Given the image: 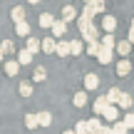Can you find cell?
<instances>
[{"instance_id": "83f0119b", "label": "cell", "mask_w": 134, "mask_h": 134, "mask_svg": "<svg viewBox=\"0 0 134 134\" xmlns=\"http://www.w3.org/2000/svg\"><path fill=\"white\" fill-rule=\"evenodd\" d=\"M127 132H129V129H127L124 122H117V124L112 127V134H127Z\"/></svg>"}, {"instance_id": "30bf717a", "label": "cell", "mask_w": 134, "mask_h": 134, "mask_svg": "<svg viewBox=\"0 0 134 134\" xmlns=\"http://www.w3.org/2000/svg\"><path fill=\"white\" fill-rule=\"evenodd\" d=\"M18 62H20V65H30V62H32V52H30L27 47L20 50V52H18Z\"/></svg>"}, {"instance_id": "cb8c5ba5", "label": "cell", "mask_w": 134, "mask_h": 134, "mask_svg": "<svg viewBox=\"0 0 134 134\" xmlns=\"http://www.w3.org/2000/svg\"><path fill=\"white\" fill-rule=\"evenodd\" d=\"M87 55H99V40H94V42H87Z\"/></svg>"}, {"instance_id": "3957f363", "label": "cell", "mask_w": 134, "mask_h": 134, "mask_svg": "<svg viewBox=\"0 0 134 134\" xmlns=\"http://www.w3.org/2000/svg\"><path fill=\"white\" fill-rule=\"evenodd\" d=\"M97 60H99L102 65H109L112 62V47H104V45L99 42V55H97Z\"/></svg>"}, {"instance_id": "6da1fadb", "label": "cell", "mask_w": 134, "mask_h": 134, "mask_svg": "<svg viewBox=\"0 0 134 134\" xmlns=\"http://www.w3.org/2000/svg\"><path fill=\"white\" fill-rule=\"evenodd\" d=\"M109 104H112V102L107 99V94H102V97H97V102L92 104V109H94V114H99V117H102V112H104Z\"/></svg>"}, {"instance_id": "1f68e13d", "label": "cell", "mask_w": 134, "mask_h": 134, "mask_svg": "<svg viewBox=\"0 0 134 134\" xmlns=\"http://www.w3.org/2000/svg\"><path fill=\"white\" fill-rule=\"evenodd\" d=\"M45 77H47V72H45V67H37V70H35V80H37V82H42Z\"/></svg>"}, {"instance_id": "277c9868", "label": "cell", "mask_w": 134, "mask_h": 134, "mask_svg": "<svg viewBox=\"0 0 134 134\" xmlns=\"http://www.w3.org/2000/svg\"><path fill=\"white\" fill-rule=\"evenodd\" d=\"M102 30H104V32H114V30H117L114 15H104V18H102Z\"/></svg>"}, {"instance_id": "f1b7e54d", "label": "cell", "mask_w": 134, "mask_h": 134, "mask_svg": "<svg viewBox=\"0 0 134 134\" xmlns=\"http://www.w3.org/2000/svg\"><path fill=\"white\" fill-rule=\"evenodd\" d=\"M87 3L94 8V13H104V0H87Z\"/></svg>"}, {"instance_id": "44dd1931", "label": "cell", "mask_w": 134, "mask_h": 134, "mask_svg": "<svg viewBox=\"0 0 134 134\" xmlns=\"http://www.w3.org/2000/svg\"><path fill=\"white\" fill-rule=\"evenodd\" d=\"M99 42L104 45V47H114V45H117V42H114V32H104V37H102Z\"/></svg>"}, {"instance_id": "9c48e42d", "label": "cell", "mask_w": 134, "mask_h": 134, "mask_svg": "<svg viewBox=\"0 0 134 134\" xmlns=\"http://www.w3.org/2000/svg\"><path fill=\"white\" fill-rule=\"evenodd\" d=\"M40 50H45V52H55V50H57V40H52V37L42 40V42H40Z\"/></svg>"}, {"instance_id": "8992f818", "label": "cell", "mask_w": 134, "mask_h": 134, "mask_svg": "<svg viewBox=\"0 0 134 134\" xmlns=\"http://www.w3.org/2000/svg\"><path fill=\"white\" fill-rule=\"evenodd\" d=\"M87 124H90V134H99V132H102V127H104L99 117H92V119H87Z\"/></svg>"}, {"instance_id": "7a4b0ae2", "label": "cell", "mask_w": 134, "mask_h": 134, "mask_svg": "<svg viewBox=\"0 0 134 134\" xmlns=\"http://www.w3.org/2000/svg\"><path fill=\"white\" fill-rule=\"evenodd\" d=\"M97 87H99V77H97L94 72L85 75V90H87V92H92V90H97Z\"/></svg>"}, {"instance_id": "5bb4252c", "label": "cell", "mask_w": 134, "mask_h": 134, "mask_svg": "<svg viewBox=\"0 0 134 134\" xmlns=\"http://www.w3.org/2000/svg\"><path fill=\"white\" fill-rule=\"evenodd\" d=\"M82 50H85L82 40H70V55H82Z\"/></svg>"}, {"instance_id": "f546056e", "label": "cell", "mask_w": 134, "mask_h": 134, "mask_svg": "<svg viewBox=\"0 0 134 134\" xmlns=\"http://www.w3.org/2000/svg\"><path fill=\"white\" fill-rule=\"evenodd\" d=\"M13 20H15V23H23V20H25V10L23 8H15L13 10Z\"/></svg>"}, {"instance_id": "d6986e66", "label": "cell", "mask_w": 134, "mask_h": 134, "mask_svg": "<svg viewBox=\"0 0 134 134\" xmlns=\"http://www.w3.org/2000/svg\"><path fill=\"white\" fill-rule=\"evenodd\" d=\"M72 102H75V107H87V92H77Z\"/></svg>"}, {"instance_id": "d590c367", "label": "cell", "mask_w": 134, "mask_h": 134, "mask_svg": "<svg viewBox=\"0 0 134 134\" xmlns=\"http://www.w3.org/2000/svg\"><path fill=\"white\" fill-rule=\"evenodd\" d=\"M62 134H75V129H65V132H62Z\"/></svg>"}, {"instance_id": "8fae6325", "label": "cell", "mask_w": 134, "mask_h": 134, "mask_svg": "<svg viewBox=\"0 0 134 134\" xmlns=\"http://www.w3.org/2000/svg\"><path fill=\"white\" fill-rule=\"evenodd\" d=\"M18 70H20V62H18V60H8V62H5V72H8V77L18 75Z\"/></svg>"}, {"instance_id": "7402d4cb", "label": "cell", "mask_w": 134, "mask_h": 134, "mask_svg": "<svg viewBox=\"0 0 134 134\" xmlns=\"http://www.w3.org/2000/svg\"><path fill=\"white\" fill-rule=\"evenodd\" d=\"M55 52H57L60 57H67V55H70V42H57V50H55Z\"/></svg>"}, {"instance_id": "ba28073f", "label": "cell", "mask_w": 134, "mask_h": 134, "mask_svg": "<svg viewBox=\"0 0 134 134\" xmlns=\"http://www.w3.org/2000/svg\"><path fill=\"white\" fill-rule=\"evenodd\" d=\"M129 72H132V65H129V60H122V62H117V75H119V77H124V75H129Z\"/></svg>"}, {"instance_id": "4dcf8cb0", "label": "cell", "mask_w": 134, "mask_h": 134, "mask_svg": "<svg viewBox=\"0 0 134 134\" xmlns=\"http://www.w3.org/2000/svg\"><path fill=\"white\" fill-rule=\"evenodd\" d=\"M20 94H23V97H30V94H32V85L23 82V85H20Z\"/></svg>"}, {"instance_id": "5b68a950", "label": "cell", "mask_w": 134, "mask_h": 134, "mask_svg": "<svg viewBox=\"0 0 134 134\" xmlns=\"http://www.w3.org/2000/svg\"><path fill=\"white\" fill-rule=\"evenodd\" d=\"M50 30H52V35H55V37H62V35L67 32V23H65V20H55Z\"/></svg>"}, {"instance_id": "4fadbf2b", "label": "cell", "mask_w": 134, "mask_h": 134, "mask_svg": "<svg viewBox=\"0 0 134 134\" xmlns=\"http://www.w3.org/2000/svg\"><path fill=\"white\" fill-rule=\"evenodd\" d=\"M15 32H18L20 37H27V35H30V25L25 23V20H23V23H15Z\"/></svg>"}, {"instance_id": "484cf974", "label": "cell", "mask_w": 134, "mask_h": 134, "mask_svg": "<svg viewBox=\"0 0 134 134\" xmlns=\"http://www.w3.org/2000/svg\"><path fill=\"white\" fill-rule=\"evenodd\" d=\"M0 50H3V55H13L15 52V45L10 42V40H5V42H0Z\"/></svg>"}, {"instance_id": "e0dca14e", "label": "cell", "mask_w": 134, "mask_h": 134, "mask_svg": "<svg viewBox=\"0 0 134 134\" xmlns=\"http://www.w3.org/2000/svg\"><path fill=\"white\" fill-rule=\"evenodd\" d=\"M37 122H40V127H50V124H52V114H50V112H40Z\"/></svg>"}, {"instance_id": "74e56055", "label": "cell", "mask_w": 134, "mask_h": 134, "mask_svg": "<svg viewBox=\"0 0 134 134\" xmlns=\"http://www.w3.org/2000/svg\"><path fill=\"white\" fill-rule=\"evenodd\" d=\"M30 3H32V5H37V3H40V0H30Z\"/></svg>"}, {"instance_id": "836d02e7", "label": "cell", "mask_w": 134, "mask_h": 134, "mask_svg": "<svg viewBox=\"0 0 134 134\" xmlns=\"http://www.w3.org/2000/svg\"><path fill=\"white\" fill-rule=\"evenodd\" d=\"M127 40H129V42H134V23H132V30H129V37H127Z\"/></svg>"}, {"instance_id": "52a82bcc", "label": "cell", "mask_w": 134, "mask_h": 134, "mask_svg": "<svg viewBox=\"0 0 134 134\" xmlns=\"http://www.w3.org/2000/svg\"><path fill=\"white\" fill-rule=\"evenodd\" d=\"M114 47H117V52H119L122 57H127V55L132 52V42H129V40H122V42H117Z\"/></svg>"}, {"instance_id": "9a60e30c", "label": "cell", "mask_w": 134, "mask_h": 134, "mask_svg": "<svg viewBox=\"0 0 134 134\" xmlns=\"http://www.w3.org/2000/svg\"><path fill=\"white\" fill-rule=\"evenodd\" d=\"M102 117H104L107 122H117V107H114V104H109L104 112H102Z\"/></svg>"}, {"instance_id": "7c38bea8", "label": "cell", "mask_w": 134, "mask_h": 134, "mask_svg": "<svg viewBox=\"0 0 134 134\" xmlns=\"http://www.w3.org/2000/svg\"><path fill=\"white\" fill-rule=\"evenodd\" d=\"M75 18H77V10L72 8V5H65V8H62V20L70 23V20H75Z\"/></svg>"}, {"instance_id": "8d00e7d4", "label": "cell", "mask_w": 134, "mask_h": 134, "mask_svg": "<svg viewBox=\"0 0 134 134\" xmlns=\"http://www.w3.org/2000/svg\"><path fill=\"white\" fill-rule=\"evenodd\" d=\"M3 60H5V55H3V50H0V62H3Z\"/></svg>"}, {"instance_id": "d4e9b609", "label": "cell", "mask_w": 134, "mask_h": 134, "mask_svg": "<svg viewBox=\"0 0 134 134\" xmlns=\"http://www.w3.org/2000/svg\"><path fill=\"white\" fill-rule=\"evenodd\" d=\"M25 124H27V129H35V127H40L37 114H27V117H25Z\"/></svg>"}, {"instance_id": "ac0fdd59", "label": "cell", "mask_w": 134, "mask_h": 134, "mask_svg": "<svg viewBox=\"0 0 134 134\" xmlns=\"http://www.w3.org/2000/svg\"><path fill=\"white\" fill-rule=\"evenodd\" d=\"M27 50L35 55V52L40 50V40H37V37H32V35H27Z\"/></svg>"}, {"instance_id": "4316f807", "label": "cell", "mask_w": 134, "mask_h": 134, "mask_svg": "<svg viewBox=\"0 0 134 134\" xmlns=\"http://www.w3.org/2000/svg\"><path fill=\"white\" fill-rule=\"evenodd\" d=\"M75 134H90V124H87V122H77Z\"/></svg>"}, {"instance_id": "e575fe53", "label": "cell", "mask_w": 134, "mask_h": 134, "mask_svg": "<svg viewBox=\"0 0 134 134\" xmlns=\"http://www.w3.org/2000/svg\"><path fill=\"white\" fill-rule=\"evenodd\" d=\"M99 134H112V127H102V132Z\"/></svg>"}, {"instance_id": "d6a6232c", "label": "cell", "mask_w": 134, "mask_h": 134, "mask_svg": "<svg viewBox=\"0 0 134 134\" xmlns=\"http://www.w3.org/2000/svg\"><path fill=\"white\" fill-rule=\"evenodd\" d=\"M124 124H127V129H134V114H127L124 117Z\"/></svg>"}, {"instance_id": "603a6c76", "label": "cell", "mask_w": 134, "mask_h": 134, "mask_svg": "<svg viewBox=\"0 0 134 134\" xmlns=\"http://www.w3.org/2000/svg\"><path fill=\"white\" fill-rule=\"evenodd\" d=\"M117 104H119L122 109H129V107H132V97H129V94H124V92H122V97H119V102H117Z\"/></svg>"}, {"instance_id": "f35d334b", "label": "cell", "mask_w": 134, "mask_h": 134, "mask_svg": "<svg viewBox=\"0 0 134 134\" xmlns=\"http://www.w3.org/2000/svg\"><path fill=\"white\" fill-rule=\"evenodd\" d=\"M82 3H87V0H82Z\"/></svg>"}, {"instance_id": "ffe728a7", "label": "cell", "mask_w": 134, "mask_h": 134, "mask_svg": "<svg viewBox=\"0 0 134 134\" xmlns=\"http://www.w3.org/2000/svg\"><path fill=\"white\" fill-rule=\"evenodd\" d=\"M119 97H122V92H119V90H117V87H112V90H109V92H107V99H109V102H112V104H117V102H119Z\"/></svg>"}, {"instance_id": "2e32d148", "label": "cell", "mask_w": 134, "mask_h": 134, "mask_svg": "<svg viewBox=\"0 0 134 134\" xmlns=\"http://www.w3.org/2000/svg\"><path fill=\"white\" fill-rule=\"evenodd\" d=\"M52 23H55V18L50 13H42V15H40V27L47 30V27H52Z\"/></svg>"}]
</instances>
